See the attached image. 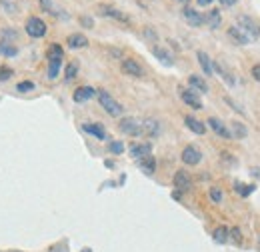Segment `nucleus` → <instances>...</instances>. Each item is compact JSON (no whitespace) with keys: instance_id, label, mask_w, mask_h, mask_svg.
Returning <instances> with one entry per match:
<instances>
[{"instance_id":"nucleus-9","label":"nucleus","mask_w":260,"mask_h":252,"mask_svg":"<svg viewBox=\"0 0 260 252\" xmlns=\"http://www.w3.org/2000/svg\"><path fill=\"white\" fill-rule=\"evenodd\" d=\"M180 98H182L184 104H188V106L194 108V110H200V108H202V102H200V98H198V92L192 90V88H180Z\"/></svg>"},{"instance_id":"nucleus-17","label":"nucleus","mask_w":260,"mask_h":252,"mask_svg":"<svg viewBox=\"0 0 260 252\" xmlns=\"http://www.w3.org/2000/svg\"><path fill=\"white\" fill-rule=\"evenodd\" d=\"M212 70H216V72L220 74V78H222V80L226 82L228 86H234V84H236V78L232 76V72H230V70H228L226 66H224V64L220 62V60L212 62Z\"/></svg>"},{"instance_id":"nucleus-24","label":"nucleus","mask_w":260,"mask_h":252,"mask_svg":"<svg viewBox=\"0 0 260 252\" xmlns=\"http://www.w3.org/2000/svg\"><path fill=\"white\" fill-rule=\"evenodd\" d=\"M142 132H144V134H148L150 138L158 136V134H160V122H158V120H154V118L144 120V122H142Z\"/></svg>"},{"instance_id":"nucleus-15","label":"nucleus","mask_w":260,"mask_h":252,"mask_svg":"<svg viewBox=\"0 0 260 252\" xmlns=\"http://www.w3.org/2000/svg\"><path fill=\"white\" fill-rule=\"evenodd\" d=\"M206 124L210 126V128H212V130H214L218 136H222V138H226V140H228V138H232V132L228 130L226 124H224L220 118H216V116H210V118L206 120Z\"/></svg>"},{"instance_id":"nucleus-12","label":"nucleus","mask_w":260,"mask_h":252,"mask_svg":"<svg viewBox=\"0 0 260 252\" xmlns=\"http://www.w3.org/2000/svg\"><path fill=\"white\" fill-rule=\"evenodd\" d=\"M172 182H174V188L180 190V192H184V190H188L192 186V180H190V176H188L186 170H176Z\"/></svg>"},{"instance_id":"nucleus-21","label":"nucleus","mask_w":260,"mask_h":252,"mask_svg":"<svg viewBox=\"0 0 260 252\" xmlns=\"http://www.w3.org/2000/svg\"><path fill=\"white\" fill-rule=\"evenodd\" d=\"M196 58H198V64H200L204 76H212L214 70H212V60L208 58V54H206L204 50H198V52H196Z\"/></svg>"},{"instance_id":"nucleus-29","label":"nucleus","mask_w":260,"mask_h":252,"mask_svg":"<svg viewBox=\"0 0 260 252\" xmlns=\"http://www.w3.org/2000/svg\"><path fill=\"white\" fill-rule=\"evenodd\" d=\"M232 134L236 138H246L248 136V130H246V126L242 124V122H232Z\"/></svg>"},{"instance_id":"nucleus-39","label":"nucleus","mask_w":260,"mask_h":252,"mask_svg":"<svg viewBox=\"0 0 260 252\" xmlns=\"http://www.w3.org/2000/svg\"><path fill=\"white\" fill-rule=\"evenodd\" d=\"M250 72H252V78H254L256 82H260V64H254Z\"/></svg>"},{"instance_id":"nucleus-32","label":"nucleus","mask_w":260,"mask_h":252,"mask_svg":"<svg viewBox=\"0 0 260 252\" xmlns=\"http://www.w3.org/2000/svg\"><path fill=\"white\" fill-rule=\"evenodd\" d=\"M40 4H42V8H44L48 14H52V16H60V10L54 6L52 0H40Z\"/></svg>"},{"instance_id":"nucleus-1","label":"nucleus","mask_w":260,"mask_h":252,"mask_svg":"<svg viewBox=\"0 0 260 252\" xmlns=\"http://www.w3.org/2000/svg\"><path fill=\"white\" fill-rule=\"evenodd\" d=\"M46 58H48V78L54 80L58 78L60 74V66H62V60H64V50L60 44H50L48 52H46Z\"/></svg>"},{"instance_id":"nucleus-18","label":"nucleus","mask_w":260,"mask_h":252,"mask_svg":"<svg viewBox=\"0 0 260 252\" xmlns=\"http://www.w3.org/2000/svg\"><path fill=\"white\" fill-rule=\"evenodd\" d=\"M94 94H96V90H94L92 86H80V88H76V90H74L72 100H74V102H78V104H82V102L90 100Z\"/></svg>"},{"instance_id":"nucleus-27","label":"nucleus","mask_w":260,"mask_h":252,"mask_svg":"<svg viewBox=\"0 0 260 252\" xmlns=\"http://www.w3.org/2000/svg\"><path fill=\"white\" fill-rule=\"evenodd\" d=\"M0 54L2 56H6V58H12V56H16L18 54V48L16 46H12L10 42H0Z\"/></svg>"},{"instance_id":"nucleus-6","label":"nucleus","mask_w":260,"mask_h":252,"mask_svg":"<svg viewBox=\"0 0 260 252\" xmlns=\"http://www.w3.org/2000/svg\"><path fill=\"white\" fill-rule=\"evenodd\" d=\"M118 128H120V132H124V134H128V136H140V134H144V132H142V122L136 120V118H132V116L122 118V120L118 122Z\"/></svg>"},{"instance_id":"nucleus-25","label":"nucleus","mask_w":260,"mask_h":252,"mask_svg":"<svg viewBox=\"0 0 260 252\" xmlns=\"http://www.w3.org/2000/svg\"><path fill=\"white\" fill-rule=\"evenodd\" d=\"M152 54H154V56H156L164 66H172V64H174L172 54H170L166 48H162V46H154V48H152Z\"/></svg>"},{"instance_id":"nucleus-33","label":"nucleus","mask_w":260,"mask_h":252,"mask_svg":"<svg viewBox=\"0 0 260 252\" xmlns=\"http://www.w3.org/2000/svg\"><path fill=\"white\" fill-rule=\"evenodd\" d=\"M12 76H14V70L10 66H6V64H0V82L10 80Z\"/></svg>"},{"instance_id":"nucleus-38","label":"nucleus","mask_w":260,"mask_h":252,"mask_svg":"<svg viewBox=\"0 0 260 252\" xmlns=\"http://www.w3.org/2000/svg\"><path fill=\"white\" fill-rule=\"evenodd\" d=\"M80 24L86 26V28H92V26H94V20H92L90 16H82V18H80Z\"/></svg>"},{"instance_id":"nucleus-36","label":"nucleus","mask_w":260,"mask_h":252,"mask_svg":"<svg viewBox=\"0 0 260 252\" xmlns=\"http://www.w3.org/2000/svg\"><path fill=\"white\" fill-rule=\"evenodd\" d=\"M230 240H234L236 244L242 242V236H240V228H230Z\"/></svg>"},{"instance_id":"nucleus-14","label":"nucleus","mask_w":260,"mask_h":252,"mask_svg":"<svg viewBox=\"0 0 260 252\" xmlns=\"http://www.w3.org/2000/svg\"><path fill=\"white\" fill-rule=\"evenodd\" d=\"M82 130H84L86 134H92L98 140H106V138H108L106 128L100 124V122H84V124H82Z\"/></svg>"},{"instance_id":"nucleus-31","label":"nucleus","mask_w":260,"mask_h":252,"mask_svg":"<svg viewBox=\"0 0 260 252\" xmlns=\"http://www.w3.org/2000/svg\"><path fill=\"white\" fill-rule=\"evenodd\" d=\"M76 74H78V64L76 62H70L68 66H66L64 70V78L66 82H70V80H74L76 78Z\"/></svg>"},{"instance_id":"nucleus-28","label":"nucleus","mask_w":260,"mask_h":252,"mask_svg":"<svg viewBox=\"0 0 260 252\" xmlns=\"http://www.w3.org/2000/svg\"><path fill=\"white\" fill-rule=\"evenodd\" d=\"M254 188H256L254 184H242V182H236V184H234V190H236L240 196H244V198L250 196V194L254 192Z\"/></svg>"},{"instance_id":"nucleus-7","label":"nucleus","mask_w":260,"mask_h":252,"mask_svg":"<svg viewBox=\"0 0 260 252\" xmlns=\"http://www.w3.org/2000/svg\"><path fill=\"white\" fill-rule=\"evenodd\" d=\"M120 70H122L126 76H132V78H142V76H144V68L136 62L134 58H124L122 64H120Z\"/></svg>"},{"instance_id":"nucleus-16","label":"nucleus","mask_w":260,"mask_h":252,"mask_svg":"<svg viewBox=\"0 0 260 252\" xmlns=\"http://www.w3.org/2000/svg\"><path fill=\"white\" fill-rule=\"evenodd\" d=\"M138 162V168L146 174V176H152L154 172H156V158L152 156H144V158H140V160H136Z\"/></svg>"},{"instance_id":"nucleus-22","label":"nucleus","mask_w":260,"mask_h":252,"mask_svg":"<svg viewBox=\"0 0 260 252\" xmlns=\"http://www.w3.org/2000/svg\"><path fill=\"white\" fill-rule=\"evenodd\" d=\"M188 84H190V88L196 90V92H202V94L208 92V84H206V80H204L202 76H198V74H190V76H188Z\"/></svg>"},{"instance_id":"nucleus-19","label":"nucleus","mask_w":260,"mask_h":252,"mask_svg":"<svg viewBox=\"0 0 260 252\" xmlns=\"http://www.w3.org/2000/svg\"><path fill=\"white\" fill-rule=\"evenodd\" d=\"M204 22H206V24H208L212 30L220 28V24H222V14H220V10H218V8L208 10V14L204 16Z\"/></svg>"},{"instance_id":"nucleus-3","label":"nucleus","mask_w":260,"mask_h":252,"mask_svg":"<svg viewBox=\"0 0 260 252\" xmlns=\"http://www.w3.org/2000/svg\"><path fill=\"white\" fill-rule=\"evenodd\" d=\"M236 26L244 32L250 40H256V38L260 36V24L252 18V16H246V14L238 16V24H236Z\"/></svg>"},{"instance_id":"nucleus-8","label":"nucleus","mask_w":260,"mask_h":252,"mask_svg":"<svg viewBox=\"0 0 260 252\" xmlns=\"http://www.w3.org/2000/svg\"><path fill=\"white\" fill-rule=\"evenodd\" d=\"M180 158H182V162H184L186 166H196V164H200V160H202V152H200L196 146L188 144V146L182 150Z\"/></svg>"},{"instance_id":"nucleus-43","label":"nucleus","mask_w":260,"mask_h":252,"mask_svg":"<svg viewBox=\"0 0 260 252\" xmlns=\"http://www.w3.org/2000/svg\"><path fill=\"white\" fill-rule=\"evenodd\" d=\"M250 174H252L254 178H258V180H260V168H258V166H256V168H252V170H250Z\"/></svg>"},{"instance_id":"nucleus-45","label":"nucleus","mask_w":260,"mask_h":252,"mask_svg":"<svg viewBox=\"0 0 260 252\" xmlns=\"http://www.w3.org/2000/svg\"><path fill=\"white\" fill-rule=\"evenodd\" d=\"M176 2H182V4H188V0H176Z\"/></svg>"},{"instance_id":"nucleus-40","label":"nucleus","mask_w":260,"mask_h":252,"mask_svg":"<svg viewBox=\"0 0 260 252\" xmlns=\"http://www.w3.org/2000/svg\"><path fill=\"white\" fill-rule=\"evenodd\" d=\"M2 38H6V42H8V40H14V38H16V32L14 30H2Z\"/></svg>"},{"instance_id":"nucleus-26","label":"nucleus","mask_w":260,"mask_h":252,"mask_svg":"<svg viewBox=\"0 0 260 252\" xmlns=\"http://www.w3.org/2000/svg\"><path fill=\"white\" fill-rule=\"evenodd\" d=\"M212 238H214V242H218V244H224L230 240V230H228L226 226H218L214 232H212Z\"/></svg>"},{"instance_id":"nucleus-11","label":"nucleus","mask_w":260,"mask_h":252,"mask_svg":"<svg viewBox=\"0 0 260 252\" xmlns=\"http://www.w3.org/2000/svg\"><path fill=\"white\" fill-rule=\"evenodd\" d=\"M182 18H184L190 26H202V24H204V16H202L196 8H190V6H184V10H182Z\"/></svg>"},{"instance_id":"nucleus-10","label":"nucleus","mask_w":260,"mask_h":252,"mask_svg":"<svg viewBox=\"0 0 260 252\" xmlns=\"http://www.w3.org/2000/svg\"><path fill=\"white\" fill-rule=\"evenodd\" d=\"M152 154V144L150 142H136L130 146V156L134 160H140L144 156H150Z\"/></svg>"},{"instance_id":"nucleus-23","label":"nucleus","mask_w":260,"mask_h":252,"mask_svg":"<svg viewBox=\"0 0 260 252\" xmlns=\"http://www.w3.org/2000/svg\"><path fill=\"white\" fill-rule=\"evenodd\" d=\"M184 124H186L188 130H192L194 134H200V136L206 132V124H204L202 120L194 118V116H184Z\"/></svg>"},{"instance_id":"nucleus-34","label":"nucleus","mask_w":260,"mask_h":252,"mask_svg":"<svg viewBox=\"0 0 260 252\" xmlns=\"http://www.w3.org/2000/svg\"><path fill=\"white\" fill-rule=\"evenodd\" d=\"M34 88H36V86H34V82H30V80H22V82L16 84V90H18V92H32Z\"/></svg>"},{"instance_id":"nucleus-35","label":"nucleus","mask_w":260,"mask_h":252,"mask_svg":"<svg viewBox=\"0 0 260 252\" xmlns=\"http://www.w3.org/2000/svg\"><path fill=\"white\" fill-rule=\"evenodd\" d=\"M210 200H212L214 204H220V202H222V190L212 186V188H210Z\"/></svg>"},{"instance_id":"nucleus-44","label":"nucleus","mask_w":260,"mask_h":252,"mask_svg":"<svg viewBox=\"0 0 260 252\" xmlns=\"http://www.w3.org/2000/svg\"><path fill=\"white\" fill-rule=\"evenodd\" d=\"M198 2V6H210L212 4V0H196Z\"/></svg>"},{"instance_id":"nucleus-5","label":"nucleus","mask_w":260,"mask_h":252,"mask_svg":"<svg viewBox=\"0 0 260 252\" xmlns=\"http://www.w3.org/2000/svg\"><path fill=\"white\" fill-rule=\"evenodd\" d=\"M98 12H100L102 16H106V18L118 20V22H122V24H130V16H128V14H124L122 10H118V8H114V6H108V4H100V6H98Z\"/></svg>"},{"instance_id":"nucleus-2","label":"nucleus","mask_w":260,"mask_h":252,"mask_svg":"<svg viewBox=\"0 0 260 252\" xmlns=\"http://www.w3.org/2000/svg\"><path fill=\"white\" fill-rule=\"evenodd\" d=\"M96 96H98V102H100V106L104 108V112H106V114H110V116L118 118V116L124 112L122 104H120L118 100H114V96L110 94V92H106V90H98Z\"/></svg>"},{"instance_id":"nucleus-37","label":"nucleus","mask_w":260,"mask_h":252,"mask_svg":"<svg viewBox=\"0 0 260 252\" xmlns=\"http://www.w3.org/2000/svg\"><path fill=\"white\" fill-rule=\"evenodd\" d=\"M144 38H148V40L156 42V40H158V34H156V32L152 30L150 26H146V28H144Z\"/></svg>"},{"instance_id":"nucleus-4","label":"nucleus","mask_w":260,"mask_h":252,"mask_svg":"<svg viewBox=\"0 0 260 252\" xmlns=\"http://www.w3.org/2000/svg\"><path fill=\"white\" fill-rule=\"evenodd\" d=\"M24 32H26L30 38H44L46 32H48V26H46V22H44L42 18L30 16V18L26 20V24H24Z\"/></svg>"},{"instance_id":"nucleus-30","label":"nucleus","mask_w":260,"mask_h":252,"mask_svg":"<svg viewBox=\"0 0 260 252\" xmlns=\"http://www.w3.org/2000/svg\"><path fill=\"white\" fill-rule=\"evenodd\" d=\"M108 152L118 156V154H122V152H124V144H122L120 140H110V142H108Z\"/></svg>"},{"instance_id":"nucleus-13","label":"nucleus","mask_w":260,"mask_h":252,"mask_svg":"<svg viewBox=\"0 0 260 252\" xmlns=\"http://www.w3.org/2000/svg\"><path fill=\"white\" fill-rule=\"evenodd\" d=\"M66 44H68V48H72V50H80V48H86V46H88V38H86L84 34H80V32H72V34H68Z\"/></svg>"},{"instance_id":"nucleus-42","label":"nucleus","mask_w":260,"mask_h":252,"mask_svg":"<svg viewBox=\"0 0 260 252\" xmlns=\"http://www.w3.org/2000/svg\"><path fill=\"white\" fill-rule=\"evenodd\" d=\"M2 6H4V10H10V14H12V10H16V8H14L10 2H6V0H2Z\"/></svg>"},{"instance_id":"nucleus-20","label":"nucleus","mask_w":260,"mask_h":252,"mask_svg":"<svg viewBox=\"0 0 260 252\" xmlns=\"http://www.w3.org/2000/svg\"><path fill=\"white\" fill-rule=\"evenodd\" d=\"M228 36H230V40H234L238 46H246V44L250 42V38L240 30L238 26H230V28H228Z\"/></svg>"},{"instance_id":"nucleus-41","label":"nucleus","mask_w":260,"mask_h":252,"mask_svg":"<svg viewBox=\"0 0 260 252\" xmlns=\"http://www.w3.org/2000/svg\"><path fill=\"white\" fill-rule=\"evenodd\" d=\"M218 2H220L222 6H226V8H230V6H234V4L238 2V0H218Z\"/></svg>"}]
</instances>
